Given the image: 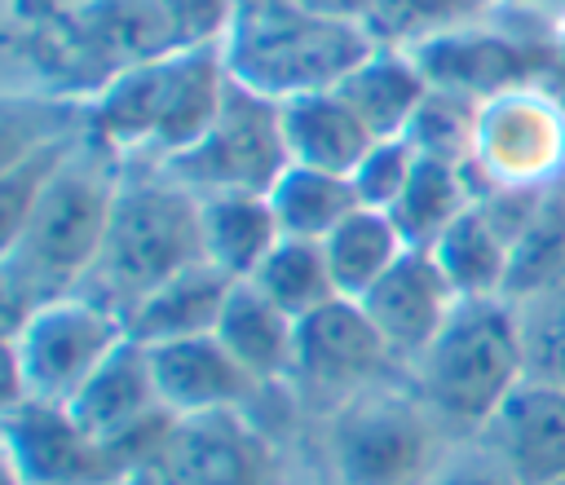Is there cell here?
<instances>
[{
	"label": "cell",
	"instance_id": "5",
	"mask_svg": "<svg viewBox=\"0 0 565 485\" xmlns=\"http://www.w3.org/2000/svg\"><path fill=\"white\" fill-rule=\"evenodd\" d=\"M199 260H203L199 194L168 172L146 181L119 176L106 242L84 291L128 313L146 291H154L159 282H168L172 273Z\"/></svg>",
	"mask_w": 565,
	"mask_h": 485
},
{
	"label": "cell",
	"instance_id": "2",
	"mask_svg": "<svg viewBox=\"0 0 565 485\" xmlns=\"http://www.w3.org/2000/svg\"><path fill=\"white\" fill-rule=\"evenodd\" d=\"M225 88L221 44H190L119 66L88 97V141L110 154H159L168 163L212 128Z\"/></svg>",
	"mask_w": 565,
	"mask_h": 485
},
{
	"label": "cell",
	"instance_id": "4",
	"mask_svg": "<svg viewBox=\"0 0 565 485\" xmlns=\"http://www.w3.org/2000/svg\"><path fill=\"white\" fill-rule=\"evenodd\" d=\"M375 44L362 22H335L291 0H234L221 57L243 88L287 101L335 88Z\"/></svg>",
	"mask_w": 565,
	"mask_h": 485
},
{
	"label": "cell",
	"instance_id": "29",
	"mask_svg": "<svg viewBox=\"0 0 565 485\" xmlns=\"http://www.w3.org/2000/svg\"><path fill=\"white\" fill-rule=\"evenodd\" d=\"M512 304L521 317L525 375L565 388V282L534 291L525 300H512Z\"/></svg>",
	"mask_w": 565,
	"mask_h": 485
},
{
	"label": "cell",
	"instance_id": "27",
	"mask_svg": "<svg viewBox=\"0 0 565 485\" xmlns=\"http://www.w3.org/2000/svg\"><path fill=\"white\" fill-rule=\"evenodd\" d=\"M494 0H371V35L384 44L415 48L441 31H455L472 18H486Z\"/></svg>",
	"mask_w": 565,
	"mask_h": 485
},
{
	"label": "cell",
	"instance_id": "9",
	"mask_svg": "<svg viewBox=\"0 0 565 485\" xmlns=\"http://www.w3.org/2000/svg\"><path fill=\"white\" fill-rule=\"evenodd\" d=\"M66 410L97 445L110 450L124 481L137 472V463L154 450V441L172 423L150 375V353L137 340H124L97 366V375L66 401Z\"/></svg>",
	"mask_w": 565,
	"mask_h": 485
},
{
	"label": "cell",
	"instance_id": "6",
	"mask_svg": "<svg viewBox=\"0 0 565 485\" xmlns=\"http://www.w3.org/2000/svg\"><path fill=\"white\" fill-rule=\"evenodd\" d=\"M128 340L124 313L88 291H71L35 304L9 326V401L40 397L66 406L97 366Z\"/></svg>",
	"mask_w": 565,
	"mask_h": 485
},
{
	"label": "cell",
	"instance_id": "14",
	"mask_svg": "<svg viewBox=\"0 0 565 485\" xmlns=\"http://www.w3.org/2000/svg\"><path fill=\"white\" fill-rule=\"evenodd\" d=\"M358 304L375 322V331L388 344L393 362L411 366L433 344V335L446 326V317L455 313L459 295L446 282V273L437 269L433 251L411 247Z\"/></svg>",
	"mask_w": 565,
	"mask_h": 485
},
{
	"label": "cell",
	"instance_id": "28",
	"mask_svg": "<svg viewBox=\"0 0 565 485\" xmlns=\"http://www.w3.org/2000/svg\"><path fill=\"white\" fill-rule=\"evenodd\" d=\"M477 123H481V101L446 93V88H433L428 101L419 106L415 123L406 128V141L419 154L468 163L477 154Z\"/></svg>",
	"mask_w": 565,
	"mask_h": 485
},
{
	"label": "cell",
	"instance_id": "33",
	"mask_svg": "<svg viewBox=\"0 0 565 485\" xmlns=\"http://www.w3.org/2000/svg\"><path fill=\"white\" fill-rule=\"evenodd\" d=\"M309 13H322V18H335V22H362L371 18V0H291Z\"/></svg>",
	"mask_w": 565,
	"mask_h": 485
},
{
	"label": "cell",
	"instance_id": "13",
	"mask_svg": "<svg viewBox=\"0 0 565 485\" xmlns=\"http://www.w3.org/2000/svg\"><path fill=\"white\" fill-rule=\"evenodd\" d=\"M472 441L490 450L521 485L565 481V388L525 375Z\"/></svg>",
	"mask_w": 565,
	"mask_h": 485
},
{
	"label": "cell",
	"instance_id": "19",
	"mask_svg": "<svg viewBox=\"0 0 565 485\" xmlns=\"http://www.w3.org/2000/svg\"><path fill=\"white\" fill-rule=\"evenodd\" d=\"M234 278H225L216 265L199 260L154 291H146L128 313V340L137 344H163V340H190V335H212L221 322V309L230 300Z\"/></svg>",
	"mask_w": 565,
	"mask_h": 485
},
{
	"label": "cell",
	"instance_id": "24",
	"mask_svg": "<svg viewBox=\"0 0 565 485\" xmlns=\"http://www.w3.org/2000/svg\"><path fill=\"white\" fill-rule=\"evenodd\" d=\"M472 198L477 194L468 190V163L419 154V163H415V172H411V181H406V190L388 216L397 220V229L411 247L428 251Z\"/></svg>",
	"mask_w": 565,
	"mask_h": 485
},
{
	"label": "cell",
	"instance_id": "16",
	"mask_svg": "<svg viewBox=\"0 0 565 485\" xmlns=\"http://www.w3.org/2000/svg\"><path fill=\"white\" fill-rule=\"evenodd\" d=\"M428 251H433L437 269L446 273V282L455 287L459 300H494V295H508L516 234L490 207V198L477 194Z\"/></svg>",
	"mask_w": 565,
	"mask_h": 485
},
{
	"label": "cell",
	"instance_id": "12",
	"mask_svg": "<svg viewBox=\"0 0 565 485\" xmlns=\"http://www.w3.org/2000/svg\"><path fill=\"white\" fill-rule=\"evenodd\" d=\"M499 4V0H494ZM415 62L424 66L433 88L472 97V101H494L503 93H516L534 75V48L530 40H516L508 26L490 18H472L455 31H441L424 44L411 48Z\"/></svg>",
	"mask_w": 565,
	"mask_h": 485
},
{
	"label": "cell",
	"instance_id": "23",
	"mask_svg": "<svg viewBox=\"0 0 565 485\" xmlns=\"http://www.w3.org/2000/svg\"><path fill=\"white\" fill-rule=\"evenodd\" d=\"M265 194H269L282 238H309V242H322L349 212L362 207L349 176L300 168V163H287Z\"/></svg>",
	"mask_w": 565,
	"mask_h": 485
},
{
	"label": "cell",
	"instance_id": "22",
	"mask_svg": "<svg viewBox=\"0 0 565 485\" xmlns=\"http://www.w3.org/2000/svg\"><path fill=\"white\" fill-rule=\"evenodd\" d=\"M406 251H411V242L402 238L397 220L388 212H380V207L349 212L322 238V256H327L335 295H344V300H362Z\"/></svg>",
	"mask_w": 565,
	"mask_h": 485
},
{
	"label": "cell",
	"instance_id": "26",
	"mask_svg": "<svg viewBox=\"0 0 565 485\" xmlns=\"http://www.w3.org/2000/svg\"><path fill=\"white\" fill-rule=\"evenodd\" d=\"M565 282V176L539 190L534 216L516 238L508 300H525L534 291Z\"/></svg>",
	"mask_w": 565,
	"mask_h": 485
},
{
	"label": "cell",
	"instance_id": "35",
	"mask_svg": "<svg viewBox=\"0 0 565 485\" xmlns=\"http://www.w3.org/2000/svg\"><path fill=\"white\" fill-rule=\"evenodd\" d=\"M556 485H565V481H556Z\"/></svg>",
	"mask_w": 565,
	"mask_h": 485
},
{
	"label": "cell",
	"instance_id": "11",
	"mask_svg": "<svg viewBox=\"0 0 565 485\" xmlns=\"http://www.w3.org/2000/svg\"><path fill=\"white\" fill-rule=\"evenodd\" d=\"M4 463L22 485H124L119 463L66 406L18 397L4 406Z\"/></svg>",
	"mask_w": 565,
	"mask_h": 485
},
{
	"label": "cell",
	"instance_id": "7",
	"mask_svg": "<svg viewBox=\"0 0 565 485\" xmlns=\"http://www.w3.org/2000/svg\"><path fill=\"white\" fill-rule=\"evenodd\" d=\"M441 436L415 388L371 384L335 406L327 454L340 485H424L441 463Z\"/></svg>",
	"mask_w": 565,
	"mask_h": 485
},
{
	"label": "cell",
	"instance_id": "34",
	"mask_svg": "<svg viewBox=\"0 0 565 485\" xmlns=\"http://www.w3.org/2000/svg\"><path fill=\"white\" fill-rule=\"evenodd\" d=\"M508 4H521L534 13H565V0H508Z\"/></svg>",
	"mask_w": 565,
	"mask_h": 485
},
{
	"label": "cell",
	"instance_id": "8",
	"mask_svg": "<svg viewBox=\"0 0 565 485\" xmlns=\"http://www.w3.org/2000/svg\"><path fill=\"white\" fill-rule=\"evenodd\" d=\"M287 163L291 159L282 146V106L230 79L212 128L190 150L168 159L163 172L190 185L194 194H216V190L265 194Z\"/></svg>",
	"mask_w": 565,
	"mask_h": 485
},
{
	"label": "cell",
	"instance_id": "17",
	"mask_svg": "<svg viewBox=\"0 0 565 485\" xmlns=\"http://www.w3.org/2000/svg\"><path fill=\"white\" fill-rule=\"evenodd\" d=\"M335 93L353 106V115L371 128L375 141L384 137H406V128L415 123L419 106L428 101L433 84L424 75V66L415 62L411 48L402 44H375L340 84Z\"/></svg>",
	"mask_w": 565,
	"mask_h": 485
},
{
	"label": "cell",
	"instance_id": "3",
	"mask_svg": "<svg viewBox=\"0 0 565 485\" xmlns=\"http://www.w3.org/2000/svg\"><path fill=\"white\" fill-rule=\"evenodd\" d=\"M525 379L521 317L508 295L459 300L433 344L411 362V388L446 436L472 441Z\"/></svg>",
	"mask_w": 565,
	"mask_h": 485
},
{
	"label": "cell",
	"instance_id": "25",
	"mask_svg": "<svg viewBox=\"0 0 565 485\" xmlns=\"http://www.w3.org/2000/svg\"><path fill=\"white\" fill-rule=\"evenodd\" d=\"M247 282L296 322L305 313L322 309L327 300H335V282H331L322 242H309V238H278V247L260 260V269Z\"/></svg>",
	"mask_w": 565,
	"mask_h": 485
},
{
	"label": "cell",
	"instance_id": "15",
	"mask_svg": "<svg viewBox=\"0 0 565 485\" xmlns=\"http://www.w3.org/2000/svg\"><path fill=\"white\" fill-rule=\"evenodd\" d=\"M146 353H150V375H154L159 401L172 419L243 410L247 397L260 388L243 370V362L216 340V331L190 335V340L146 344Z\"/></svg>",
	"mask_w": 565,
	"mask_h": 485
},
{
	"label": "cell",
	"instance_id": "21",
	"mask_svg": "<svg viewBox=\"0 0 565 485\" xmlns=\"http://www.w3.org/2000/svg\"><path fill=\"white\" fill-rule=\"evenodd\" d=\"M216 340L243 362L256 384H274L291 375L296 353V317H287L274 300H265L252 282H234L216 322Z\"/></svg>",
	"mask_w": 565,
	"mask_h": 485
},
{
	"label": "cell",
	"instance_id": "32",
	"mask_svg": "<svg viewBox=\"0 0 565 485\" xmlns=\"http://www.w3.org/2000/svg\"><path fill=\"white\" fill-rule=\"evenodd\" d=\"M424 485H521L490 450H481L477 441L468 450H450L441 454V463L428 472Z\"/></svg>",
	"mask_w": 565,
	"mask_h": 485
},
{
	"label": "cell",
	"instance_id": "20",
	"mask_svg": "<svg viewBox=\"0 0 565 485\" xmlns=\"http://www.w3.org/2000/svg\"><path fill=\"white\" fill-rule=\"evenodd\" d=\"M199 234H203V260L234 282H247L282 238L269 194L256 190L199 194Z\"/></svg>",
	"mask_w": 565,
	"mask_h": 485
},
{
	"label": "cell",
	"instance_id": "18",
	"mask_svg": "<svg viewBox=\"0 0 565 485\" xmlns=\"http://www.w3.org/2000/svg\"><path fill=\"white\" fill-rule=\"evenodd\" d=\"M278 106H282V146H287V159L300 163V168L353 176V168L375 146L371 128L353 115V106L335 88L287 97Z\"/></svg>",
	"mask_w": 565,
	"mask_h": 485
},
{
	"label": "cell",
	"instance_id": "30",
	"mask_svg": "<svg viewBox=\"0 0 565 485\" xmlns=\"http://www.w3.org/2000/svg\"><path fill=\"white\" fill-rule=\"evenodd\" d=\"M419 163V150L406 141V137H384L366 150V159L353 168V190H358V203L362 207H380V212H393V203L402 198L411 172Z\"/></svg>",
	"mask_w": 565,
	"mask_h": 485
},
{
	"label": "cell",
	"instance_id": "31",
	"mask_svg": "<svg viewBox=\"0 0 565 485\" xmlns=\"http://www.w3.org/2000/svg\"><path fill=\"white\" fill-rule=\"evenodd\" d=\"M163 22L172 26L177 44H221L230 18H234V0H154Z\"/></svg>",
	"mask_w": 565,
	"mask_h": 485
},
{
	"label": "cell",
	"instance_id": "10",
	"mask_svg": "<svg viewBox=\"0 0 565 485\" xmlns=\"http://www.w3.org/2000/svg\"><path fill=\"white\" fill-rule=\"evenodd\" d=\"M388 366L393 353L358 300L335 295L296 322V353L287 379H296L309 397L340 406L353 392L380 384Z\"/></svg>",
	"mask_w": 565,
	"mask_h": 485
},
{
	"label": "cell",
	"instance_id": "1",
	"mask_svg": "<svg viewBox=\"0 0 565 485\" xmlns=\"http://www.w3.org/2000/svg\"><path fill=\"white\" fill-rule=\"evenodd\" d=\"M115 190L119 176L110 168V150L97 141H79L71 159L49 176L26 216L4 234L0 282L9 326L44 300L84 291L106 242Z\"/></svg>",
	"mask_w": 565,
	"mask_h": 485
}]
</instances>
